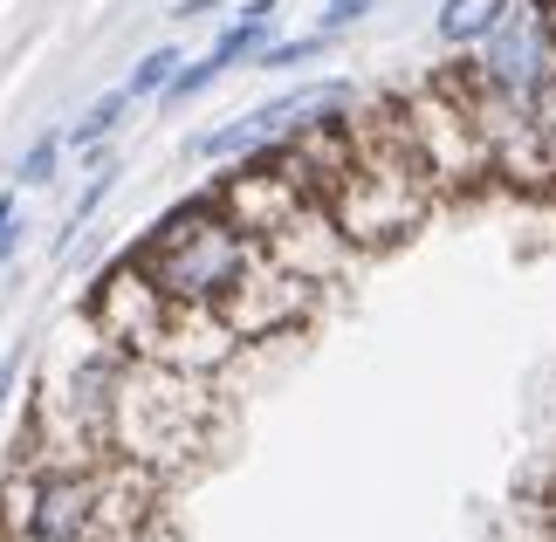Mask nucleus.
I'll list each match as a JSON object with an SVG mask.
<instances>
[{
	"instance_id": "nucleus-16",
	"label": "nucleus",
	"mask_w": 556,
	"mask_h": 542,
	"mask_svg": "<svg viewBox=\"0 0 556 542\" xmlns=\"http://www.w3.org/2000/svg\"><path fill=\"white\" fill-rule=\"evenodd\" d=\"M220 0H179V21H200V14H213Z\"/></svg>"
},
{
	"instance_id": "nucleus-10",
	"label": "nucleus",
	"mask_w": 556,
	"mask_h": 542,
	"mask_svg": "<svg viewBox=\"0 0 556 542\" xmlns=\"http://www.w3.org/2000/svg\"><path fill=\"white\" fill-rule=\"evenodd\" d=\"M111 186H117V165H97V172H90V186H83V200L70 206V220H62V241H55V254L76 241V234H83V220H90V213H97L103 200H111Z\"/></svg>"
},
{
	"instance_id": "nucleus-7",
	"label": "nucleus",
	"mask_w": 556,
	"mask_h": 542,
	"mask_svg": "<svg viewBox=\"0 0 556 542\" xmlns=\"http://www.w3.org/2000/svg\"><path fill=\"white\" fill-rule=\"evenodd\" d=\"M275 8H282V0H248V8L220 28V41L206 49L213 70H233V62H254V55H262L268 35H275Z\"/></svg>"
},
{
	"instance_id": "nucleus-8",
	"label": "nucleus",
	"mask_w": 556,
	"mask_h": 542,
	"mask_svg": "<svg viewBox=\"0 0 556 542\" xmlns=\"http://www.w3.org/2000/svg\"><path fill=\"white\" fill-rule=\"evenodd\" d=\"M131 103H138L131 90H111V97H97V103H90V111H83V117H76V124H70L62 138H70V144H103V138L117 131V117L131 111Z\"/></svg>"
},
{
	"instance_id": "nucleus-4",
	"label": "nucleus",
	"mask_w": 556,
	"mask_h": 542,
	"mask_svg": "<svg viewBox=\"0 0 556 542\" xmlns=\"http://www.w3.org/2000/svg\"><path fill=\"white\" fill-rule=\"evenodd\" d=\"M173 310H179V302L165 295L131 254H124V262L97 281V295H90V316H97L103 343L138 351V357H159V337H165V323H173Z\"/></svg>"
},
{
	"instance_id": "nucleus-18",
	"label": "nucleus",
	"mask_w": 556,
	"mask_h": 542,
	"mask_svg": "<svg viewBox=\"0 0 556 542\" xmlns=\"http://www.w3.org/2000/svg\"><path fill=\"white\" fill-rule=\"evenodd\" d=\"M543 8H549V14H556V0H543Z\"/></svg>"
},
{
	"instance_id": "nucleus-3",
	"label": "nucleus",
	"mask_w": 556,
	"mask_h": 542,
	"mask_svg": "<svg viewBox=\"0 0 556 542\" xmlns=\"http://www.w3.org/2000/svg\"><path fill=\"white\" fill-rule=\"evenodd\" d=\"M344 97H351L344 83H303V90H289V97H268V103H254L248 117H233V124H220V131H206V138H192V159H254V151L309 131L316 117H330Z\"/></svg>"
},
{
	"instance_id": "nucleus-13",
	"label": "nucleus",
	"mask_w": 556,
	"mask_h": 542,
	"mask_svg": "<svg viewBox=\"0 0 556 542\" xmlns=\"http://www.w3.org/2000/svg\"><path fill=\"white\" fill-rule=\"evenodd\" d=\"M378 0H324V35H337V28H351L357 14H371Z\"/></svg>"
},
{
	"instance_id": "nucleus-12",
	"label": "nucleus",
	"mask_w": 556,
	"mask_h": 542,
	"mask_svg": "<svg viewBox=\"0 0 556 542\" xmlns=\"http://www.w3.org/2000/svg\"><path fill=\"white\" fill-rule=\"evenodd\" d=\"M62 144H70V138H41V144L28 151V159H21V172H14V179H21V186H49V179H55V159H62Z\"/></svg>"
},
{
	"instance_id": "nucleus-11",
	"label": "nucleus",
	"mask_w": 556,
	"mask_h": 542,
	"mask_svg": "<svg viewBox=\"0 0 556 542\" xmlns=\"http://www.w3.org/2000/svg\"><path fill=\"white\" fill-rule=\"evenodd\" d=\"M330 49V35L316 28V35H295V41H268L262 55H254V70H295V62H316Z\"/></svg>"
},
{
	"instance_id": "nucleus-14",
	"label": "nucleus",
	"mask_w": 556,
	"mask_h": 542,
	"mask_svg": "<svg viewBox=\"0 0 556 542\" xmlns=\"http://www.w3.org/2000/svg\"><path fill=\"white\" fill-rule=\"evenodd\" d=\"M14 192H0V262H8V254H14Z\"/></svg>"
},
{
	"instance_id": "nucleus-5",
	"label": "nucleus",
	"mask_w": 556,
	"mask_h": 542,
	"mask_svg": "<svg viewBox=\"0 0 556 542\" xmlns=\"http://www.w3.org/2000/svg\"><path fill=\"white\" fill-rule=\"evenodd\" d=\"M309 289H316L309 275H295V268L275 262V254H262V262H254V275L220 302V316L233 323V337H241V343H254V337L289 330V323L309 310Z\"/></svg>"
},
{
	"instance_id": "nucleus-15",
	"label": "nucleus",
	"mask_w": 556,
	"mask_h": 542,
	"mask_svg": "<svg viewBox=\"0 0 556 542\" xmlns=\"http://www.w3.org/2000/svg\"><path fill=\"white\" fill-rule=\"evenodd\" d=\"M536 124H543V138H549V159H556V83H549V97H543V111H536Z\"/></svg>"
},
{
	"instance_id": "nucleus-9",
	"label": "nucleus",
	"mask_w": 556,
	"mask_h": 542,
	"mask_svg": "<svg viewBox=\"0 0 556 542\" xmlns=\"http://www.w3.org/2000/svg\"><path fill=\"white\" fill-rule=\"evenodd\" d=\"M179 70H186V62H179V49H152V55H144L138 70H131V83H124V90H131V97H165Z\"/></svg>"
},
{
	"instance_id": "nucleus-6",
	"label": "nucleus",
	"mask_w": 556,
	"mask_h": 542,
	"mask_svg": "<svg viewBox=\"0 0 556 542\" xmlns=\"http://www.w3.org/2000/svg\"><path fill=\"white\" fill-rule=\"evenodd\" d=\"M508 8L516 0H440V14H433V35H440V49H481L488 35L508 21Z\"/></svg>"
},
{
	"instance_id": "nucleus-17",
	"label": "nucleus",
	"mask_w": 556,
	"mask_h": 542,
	"mask_svg": "<svg viewBox=\"0 0 556 542\" xmlns=\"http://www.w3.org/2000/svg\"><path fill=\"white\" fill-rule=\"evenodd\" d=\"M14 371H21V357H8V364H0V399L14 392Z\"/></svg>"
},
{
	"instance_id": "nucleus-1",
	"label": "nucleus",
	"mask_w": 556,
	"mask_h": 542,
	"mask_svg": "<svg viewBox=\"0 0 556 542\" xmlns=\"http://www.w3.org/2000/svg\"><path fill=\"white\" fill-rule=\"evenodd\" d=\"M262 254L268 248L206 192V200H186V206L165 213V220L131 248V262L173 302H186V310H220V302L254 275Z\"/></svg>"
},
{
	"instance_id": "nucleus-2",
	"label": "nucleus",
	"mask_w": 556,
	"mask_h": 542,
	"mask_svg": "<svg viewBox=\"0 0 556 542\" xmlns=\"http://www.w3.org/2000/svg\"><path fill=\"white\" fill-rule=\"evenodd\" d=\"M419 179H426V165H392V172L351 165V179L330 192V220L344 227V241H399L426 213Z\"/></svg>"
}]
</instances>
